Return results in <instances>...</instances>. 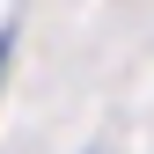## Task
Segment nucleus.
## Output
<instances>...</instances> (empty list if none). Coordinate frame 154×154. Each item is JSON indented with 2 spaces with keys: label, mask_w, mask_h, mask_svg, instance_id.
<instances>
[{
  "label": "nucleus",
  "mask_w": 154,
  "mask_h": 154,
  "mask_svg": "<svg viewBox=\"0 0 154 154\" xmlns=\"http://www.w3.org/2000/svg\"><path fill=\"white\" fill-rule=\"evenodd\" d=\"M8 51H15V22H8V29H0V66H8Z\"/></svg>",
  "instance_id": "obj_1"
}]
</instances>
